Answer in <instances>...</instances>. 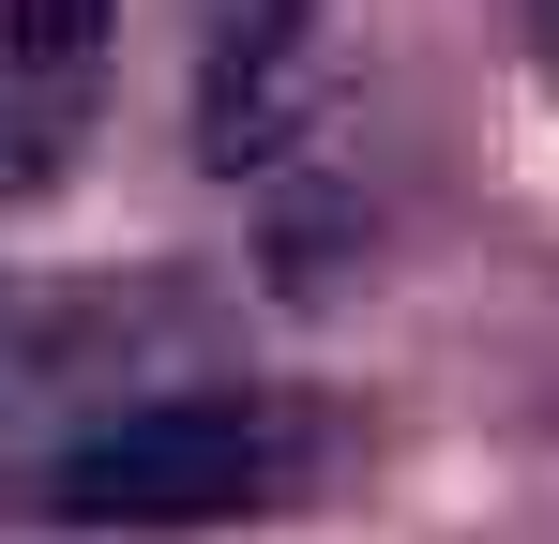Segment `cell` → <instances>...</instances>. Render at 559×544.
Masks as SVG:
<instances>
[{
	"label": "cell",
	"mask_w": 559,
	"mask_h": 544,
	"mask_svg": "<svg viewBox=\"0 0 559 544\" xmlns=\"http://www.w3.org/2000/svg\"><path fill=\"white\" fill-rule=\"evenodd\" d=\"M92 31H106V0H0V61H15L31 91L92 76Z\"/></svg>",
	"instance_id": "obj_2"
},
{
	"label": "cell",
	"mask_w": 559,
	"mask_h": 544,
	"mask_svg": "<svg viewBox=\"0 0 559 544\" xmlns=\"http://www.w3.org/2000/svg\"><path fill=\"white\" fill-rule=\"evenodd\" d=\"M287 484V409L273 393H152L46 469L61 530H227Z\"/></svg>",
	"instance_id": "obj_1"
}]
</instances>
